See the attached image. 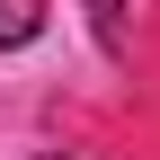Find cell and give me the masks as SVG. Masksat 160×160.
Instances as JSON below:
<instances>
[{"mask_svg":"<svg viewBox=\"0 0 160 160\" xmlns=\"http://www.w3.org/2000/svg\"><path fill=\"white\" fill-rule=\"evenodd\" d=\"M36 36H45V0H0V53L36 45Z\"/></svg>","mask_w":160,"mask_h":160,"instance_id":"1","label":"cell"},{"mask_svg":"<svg viewBox=\"0 0 160 160\" xmlns=\"http://www.w3.org/2000/svg\"><path fill=\"white\" fill-rule=\"evenodd\" d=\"M89 18H98V45H107V53L125 45V0H89Z\"/></svg>","mask_w":160,"mask_h":160,"instance_id":"2","label":"cell"}]
</instances>
